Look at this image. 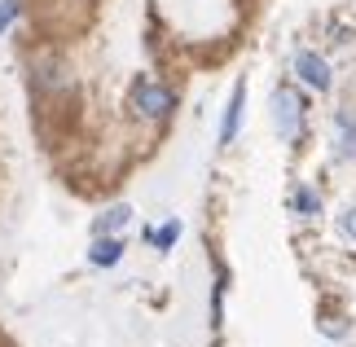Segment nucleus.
<instances>
[{
	"label": "nucleus",
	"mask_w": 356,
	"mask_h": 347,
	"mask_svg": "<svg viewBox=\"0 0 356 347\" xmlns=\"http://www.w3.org/2000/svg\"><path fill=\"white\" fill-rule=\"evenodd\" d=\"M304 119H308V102L295 84H277L273 88V128L286 145H295L304 136Z\"/></svg>",
	"instance_id": "nucleus-1"
},
{
	"label": "nucleus",
	"mask_w": 356,
	"mask_h": 347,
	"mask_svg": "<svg viewBox=\"0 0 356 347\" xmlns=\"http://www.w3.org/2000/svg\"><path fill=\"white\" fill-rule=\"evenodd\" d=\"M128 110L145 123H163L176 110V92L168 84H159V79H136L132 92H128Z\"/></svg>",
	"instance_id": "nucleus-2"
},
{
	"label": "nucleus",
	"mask_w": 356,
	"mask_h": 347,
	"mask_svg": "<svg viewBox=\"0 0 356 347\" xmlns=\"http://www.w3.org/2000/svg\"><path fill=\"white\" fill-rule=\"evenodd\" d=\"M295 75H299V84H308L312 92H330L334 88V66L325 62L321 53H312V49L295 53Z\"/></svg>",
	"instance_id": "nucleus-3"
},
{
	"label": "nucleus",
	"mask_w": 356,
	"mask_h": 347,
	"mask_svg": "<svg viewBox=\"0 0 356 347\" xmlns=\"http://www.w3.org/2000/svg\"><path fill=\"white\" fill-rule=\"evenodd\" d=\"M334 159L339 163L356 159V110H339L334 115Z\"/></svg>",
	"instance_id": "nucleus-4"
},
{
	"label": "nucleus",
	"mask_w": 356,
	"mask_h": 347,
	"mask_svg": "<svg viewBox=\"0 0 356 347\" xmlns=\"http://www.w3.org/2000/svg\"><path fill=\"white\" fill-rule=\"evenodd\" d=\"M128 220H132V207H128V202L106 207V211L92 220V238H119V233L128 229Z\"/></svg>",
	"instance_id": "nucleus-5"
},
{
	"label": "nucleus",
	"mask_w": 356,
	"mask_h": 347,
	"mask_svg": "<svg viewBox=\"0 0 356 347\" xmlns=\"http://www.w3.org/2000/svg\"><path fill=\"white\" fill-rule=\"evenodd\" d=\"M242 106H246V84L234 88V97H229V106H225V123H220V145H234V136L242 128Z\"/></svg>",
	"instance_id": "nucleus-6"
},
{
	"label": "nucleus",
	"mask_w": 356,
	"mask_h": 347,
	"mask_svg": "<svg viewBox=\"0 0 356 347\" xmlns=\"http://www.w3.org/2000/svg\"><path fill=\"white\" fill-rule=\"evenodd\" d=\"M119 259H123V238H92V246H88L92 268H115Z\"/></svg>",
	"instance_id": "nucleus-7"
},
{
	"label": "nucleus",
	"mask_w": 356,
	"mask_h": 347,
	"mask_svg": "<svg viewBox=\"0 0 356 347\" xmlns=\"http://www.w3.org/2000/svg\"><path fill=\"white\" fill-rule=\"evenodd\" d=\"M291 207H295V216H321V193L308 189V185H299L291 193Z\"/></svg>",
	"instance_id": "nucleus-8"
},
{
	"label": "nucleus",
	"mask_w": 356,
	"mask_h": 347,
	"mask_svg": "<svg viewBox=\"0 0 356 347\" xmlns=\"http://www.w3.org/2000/svg\"><path fill=\"white\" fill-rule=\"evenodd\" d=\"M145 238H149V246H154V251H172L176 238H181V220H168L163 229H149Z\"/></svg>",
	"instance_id": "nucleus-9"
},
{
	"label": "nucleus",
	"mask_w": 356,
	"mask_h": 347,
	"mask_svg": "<svg viewBox=\"0 0 356 347\" xmlns=\"http://www.w3.org/2000/svg\"><path fill=\"white\" fill-rule=\"evenodd\" d=\"M18 0H0V35H5L9 31V26H13V18H18Z\"/></svg>",
	"instance_id": "nucleus-10"
},
{
	"label": "nucleus",
	"mask_w": 356,
	"mask_h": 347,
	"mask_svg": "<svg viewBox=\"0 0 356 347\" xmlns=\"http://www.w3.org/2000/svg\"><path fill=\"white\" fill-rule=\"evenodd\" d=\"M339 229H343V233H348V238L356 242V207H348V211H343V216H339Z\"/></svg>",
	"instance_id": "nucleus-11"
}]
</instances>
